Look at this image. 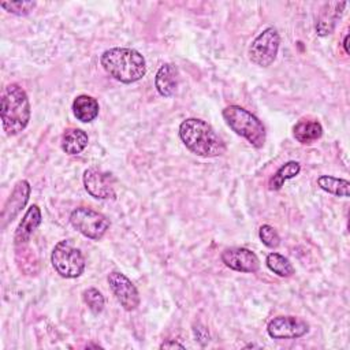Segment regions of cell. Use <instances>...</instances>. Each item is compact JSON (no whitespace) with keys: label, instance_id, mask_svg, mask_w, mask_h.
I'll list each match as a JSON object with an SVG mask.
<instances>
[{"label":"cell","instance_id":"1","mask_svg":"<svg viewBox=\"0 0 350 350\" xmlns=\"http://www.w3.org/2000/svg\"><path fill=\"white\" fill-rule=\"evenodd\" d=\"M179 137L190 152L201 157H216L226 152L221 137L211 124L197 118H189L180 123Z\"/></svg>","mask_w":350,"mask_h":350},{"label":"cell","instance_id":"2","mask_svg":"<svg viewBox=\"0 0 350 350\" xmlns=\"http://www.w3.org/2000/svg\"><path fill=\"white\" fill-rule=\"evenodd\" d=\"M103 68L122 83L139 81L146 72L145 57L131 48H111L103 52L100 57Z\"/></svg>","mask_w":350,"mask_h":350},{"label":"cell","instance_id":"3","mask_svg":"<svg viewBox=\"0 0 350 350\" xmlns=\"http://www.w3.org/2000/svg\"><path fill=\"white\" fill-rule=\"evenodd\" d=\"M30 103L26 92L18 83H10L1 93L0 116L3 130L7 135L23 131L30 120Z\"/></svg>","mask_w":350,"mask_h":350},{"label":"cell","instance_id":"4","mask_svg":"<svg viewBox=\"0 0 350 350\" xmlns=\"http://www.w3.org/2000/svg\"><path fill=\"white\" fill-rule=\"evenodd\" d=\"M223 118L232 131L243 137L254 148L265 144V127L257 116L239 105H228L223 109Z\"/></svg>","mask_w":350,"mask_h":350},{"label":"cell","instance_id":"5","mask_svg":"<svg viewBox=\"0 0 350 350\" xmlns=\"http://www.w3.org/2000/svg\"><path fill=\"white\" fill-rule=\"evenodd\" d=\"M51 262L55 271L67 279L78 278L85 269L83 254L70 239L56 243L51 254Z\"/></svg>","mask_w":350,"mask_h":350},{"label":"cell","instance_id":"6","mask_svg":"<svg viewBox=\"0 0 350 350\" xmlns=\"http://www.w3.org/2000/svg\"><path fill=\"white\" fill-rule=\"evenodd\" d=\"M71 226L86 238L98 241L109 228V220L100 212L86 206L75 208L70 215Z\"/></svg>","mask_w":350,"mask_h":350},{"label":"cell","instance_id":"7","mask_svg":"<svg viewBox=\"0 0 350 350\" xmlns=\"http://www.w3.org/2000/svg\"><path fill=\"white\" fill-rule=\"evenodd\" d=\"M279 44L280 36L278 30L275 27H267L252 42L249 48L250 60L260 67L271 66L276 59Z\"/></svg>","mask_w":350,"mask_h":350},{"label":"cell","instance_id":"8","mask_svg":"<svg viewBox=\"0 0 350 350\" xmlns=\"http://www.w3.org/2000/svg\"><path fill=\"white\" fill-rule=\"evenodd\" d=\"M267 331L273 339H295L309 331V324L295 316H278L268 323Z\"/></svg>","mask_w":350,"mask_h":350},{"label":"cell","instance_id":"9","mask_svg":"<svg viewBox=\"0 0 350 350\" xmlns=\"http://www.w3.org/2000/svg\"><path fill=\"white\" fill-rule=\"evenodd\" d=\"M107 280L111 291L126 310H134L139 305V293L126 275L113 271L108 275Z\"/></svg>","mask_w":350,"mask_h":350},{"label":"cell","instance_id":"10","mask_svg":"<svg viewBox=\"0 0 350 350\" xmlns=\"http://www.w3.org/2000/svg\"><path fill=\"white\" fill-rule=\"evenodd\" d=\"M83 185L86 191L98 200H108L115 197L113 179L111 174L104 172L98 168H88L83 172Z\"/></svg>","mask_w":350,"mask_h":350},{"label":"cell","instance_id":"11","mask_svg":"<svg viewBox=\"0 0 350 350\" xmlns=\"http://www.w3.org/2000/svg\"><path fill=\"white\" fill-rule=\"evenodd\" d=\"M221 261L230 269L238 272L253 273L260 268V260L252 250L246 247H230L221 253Z\"/></svg>","mask_w":350,"mask_h":350},{"label":"cell","instance_id":"12","mask_svg":"<svg viewBox=\"0 0 350 350\" xmlns=\"http://www.w3.org/2000/svg\"><path fill=\"white\" fill-rule=\"evenodd\" d=\"M30 197V185L27 180L22 179L19 182H16V185L14 186L10 197L7 198L3 211H1V223H3V228L7 227L8 223H11L18 213L25 208L27 200Z\"/></svg>","mask_w":350,"mask_h":350},{"label":"cell","instance_id":"13","mask_svg":"<svg viewBox=\"0 0 350 350\" xmlns=\"http://www.w3.org/2000/svg\"><path fill=\"white\" fill-rule=\"evenodd\" d=\"M346 7V3L342 1H329L325 3L320 11V15L317 18L316 23V33L321 37L328 36L334 31L338 21L340 19L343 10Z\"/></svg>","mask_w":350,"mask_h":350},{"label":"cell","instance_id":"14","mask_svg":"<svg viewBox=\"0 0 350 350\" xmlns=\"http://www.w3.org/2000/svg\"><path fill=\"white\" fill-rule=\"evenodd\" d=\"M41 223V211L37 205H31L25 216L22 217L16 231H15V235H14V241H15V245L19 246V245H25L31 234L36 231V228L40 226Z\"/></svg>","mask_w":350,"mask_h":350},{"label":"cell","instance_id":"15","mask_svg":"<svg viewBox=\"0 0 350 350\" xmlns=\"http://www.w3.org/2000/svg\"><path fill=\"white\" fill-rule=\"evenodd\" d=\"M154 86L163 97H170L175 93L178 86V70L174 64L165 63L156 72Z\"/></svg>","mask_w":350,"mask_h":350},{"label":"cell","instance_id":"16","mask_svg":"<svg viewBox=\"0 0 350 350\" xmlns=\"http://www.w3.org/2000/svg\"><path fill=\"white\" fill-rule=\"evenodd\" d=\"M293 133L294 138L298 142H301L302 145H310L323 135V127L317 120L301 119L295 123Z\"/></svg>","mask_w":350,"mask_h":350},{"label":"cell","instance_id":"17","mask_svg":"<svg viewBox=\"0 0 350 350\" xmlns=\"http://www.w3.org/2000/svg\"><path fill=\"white\" fill-rule=\"evenodd\" d=\"M98 109L100 107L97 100L88 94H81L72 101V112L75 118L83 123L94 120L98 115Z\"/></svg>","mask_w":350,"mask_h":350},{"label":"cell","instance_id":"18","mask_svg":"<svg viewBox=\"0 0 350 350\" xmlns=\"http://www.w3.org/2000/svg\"><path fill=\"white\" fill-rule=\"evenodd\" d=\"M88 134L81 129H68L62 137V149L67 154H79L88 145Z\"/></svg>","mask_w":350,"mask_h":350},{"label":"cell","instance_id":"19","mask_svg":"<svg viewBox=\"0 0 350 350\" xmlns=\"http://www.w3.org/2000/svg\"><path fill=\"white\" fill-rule=\"evenodd\" d=\"M317 185L324 191L331 193L336 197H343V198L349 197L350 183L346 179L335 178V176H331V175H321V176L317 178Z\"/></svg>","mask_w":350,"mask_h":350},{"label":"cell","instance_id":"20","mask_svg":"<svg viewBox=\"0 0 350 350\" xmlns=\"http://www.w3.org/2000/svg\"><path fill=\"white\" fill-rule=\"evenodd\" d=\"M299 171H301V165L298 161H294V160L287 161L269 179V182H268L269 190H279L286 180L297 176L299 174Z\"/></svg>","mask_w":350,"mask_h":350},{"label":"cell","instance_id":"21","mask_svg":"<svg viewBox=\"0 0 350 350\" xmlns=\"http://www.w3.org/2000/svg\"><path fill=\"white\" fill-rule=\"evenodd\" d=\"M267 267L280 278H288L294 273V267L284 256L272 252L267 256Z\"/></svg>","mask_w":350,"mask_h":350},{"label":"cell","instance_id":"22","mask_svg":"<svg viewBox=\"0 0 350 350\" xmlns=\"http://www.w3.org/2000/svg\"><path fill=\"white\" fill-rule=\"evenodd\" d=\"M83 297V301L85 304L88 305V308L93 312V313H100L103 309H104V297L103 294L94 288V287H90V288H86L82 294Z\"/></svg>","mask_w":350,"mask_h":350},{"label":"cell","instance_id":"23","mask_svg":"<svg viewBox=\"0 0 350 350\" xmlns=\"http://www.w3.org/2000/svg\"><path fill=\"white\" fill-rule=\"evenodd\" d=\"M0 5L11 14L22 16L33 11V8L36 7V1H1Z\"/></svg>","mask_w":350,"mask_h":350},{"label":"cell","instance_id":"24","mask_svg":"<svg viewBox=\"0 0 350 350\" xmlns=\"http://www.w3.org/2000/svg\"><path fill=\"white\" fill-rule=\"evenodd\" d=\"M258 237L261 239V242L267 246V247H278L280 243V237L278 234V231L269 226V224H262L258 230Z\"/></svg>","mask_w":350,"mask_h":350},{"label":"cell","instance_id":"25","mask_svg":"<svg viewBox=\"0 0 350 350\" xmlns=\"http://www.w3.org/2000/svg\"><path fill=\"white\" fill-rule=\"evenodd\" d=\"M193 331H194L196 340H198L201 345H205V343L209 340V334H208V331H206L205 327L197 324V325L193 328Z\"/></svg>","mask_w":350,"mask_h":350},{"label":"cell","instance_id":"26","mask_svg":"<svg viewBox=\"0 0 350 350\" xmlns=\"http://www.w3.org/2000/svg\"><path fill=\"white\" fill-rule=\"evenodd\" d=\"M175 347H178V349H185V346H183L182 343L175 342V340H167V342H164V343L160 345V349H175Z\"/></svg>","mask_w":350,"mask_h":350},{"label":"cell","instance_id":"27","mask_svg":"<svg viewBox=\"0 0 350 350\" xmlns=\"http://www.w3.org/2000/svg\"><path fill=\"white\" fill-rule=\"evenodd\" d=\"M343 48H345V52L349 55V34L345 36V40H343Z\"/></svg>","mask_w":350,"mask_h":350}]
</instances>
